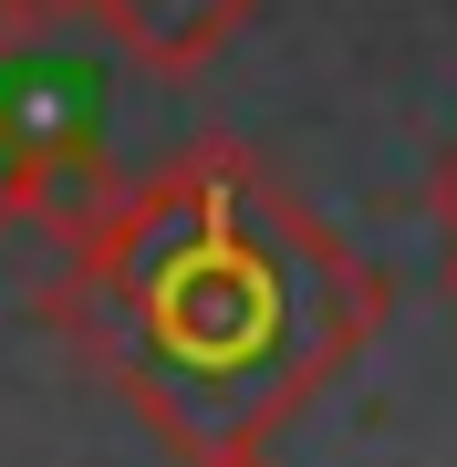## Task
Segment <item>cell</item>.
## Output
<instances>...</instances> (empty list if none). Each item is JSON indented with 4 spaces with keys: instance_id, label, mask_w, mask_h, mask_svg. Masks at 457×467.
<instances>
[{
    "instance_id": "obj_3",
    "label": "cell",
    "mask_w": 457,
    "mask_h": 467,
    "mask_svg": "<svg viewBox=\"0 0 457 467\" xmlns=\"http://www.w3.org/2000/svg\"><path fill=\"white\" fill-rule=\"evenodd\" d=\"M0 229H32V177H21L11 146H0Z\"/></svg>"
},
{
    "instance_id": "obj_4",
    "label": "cell",
    "mask_w": 457,
    "mask_h": 467,
    "mask_svg": "<svg viewBox=\"0 0 457 467\" xmlns=\"http://www.w3.org/2000/svg\"><path fill=\"white\" fill-rule=\"evenodd\" d=\"M32 32H52V11H42V0H0V52H21Z\"/></svg>"
},
{
    "instance_id": "obj_6",
    "label": "cell",
    "mask_w": 457,
    "mask_h": 467,
    "mask_svg": "<svg viewBox=\"0 0 457 467\" xmlns=\"http://www.w3.org/2000/svg\"><path fill=\"white\" fill-rule=\"evenodd\" d=\"M42 11H52V21H63V11H84V0H42Z\"/></svg>"
},
{
    "instance_id": "obj_1",
    "label": "cell",
    "mask_w": 457,
    "mask_h": 467,
    "mask_svg": "<svg viewBox=\"0 0 457 467\" xmlns=\"http://www.w3.org/2000/svg\"><path fill=\"white\" fill-rule=\"evenodd\" d=\"M42 312L125 384L146 436L219 457L271 447L343 374L374 333V281L250 146L208 135L156 177H125L94 229L63 239Z\"/></svg>"
},
{
    "instance_id": "obj_2",
    "label": "cell",
    "mask_w": 457,
    "mask_h": 467,
    "mask_svg": "<svg viewBox=\"0 0 457 467\" xmlns=\"http://www.w3.org/2000/svg\"><path fill=\"white\" fill-rule=\"evenodd\" d=\"M84 21H94L136 73H208V63L239 42L250 0H84Z\"/></svg>"
},
{
    "instance_id": "obj_5",
    "label": "cell",
    "mask_w": 457,
    "mask_h": 467,
    "mask_svg": "<svg viewBox=\"0 0 457 467\" xmlns=\"http://www.w3.org/2000/svg\"><path fill=\"white\" fill-rule=\"evenodd\" d=\"M187 467H271L260 447H219V457H187Z\"/></svg>"
}]
</instances>
